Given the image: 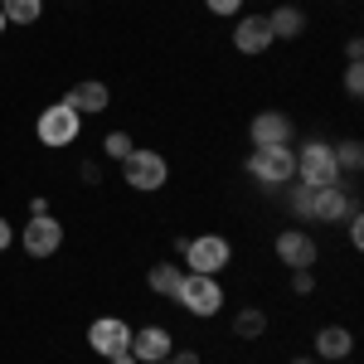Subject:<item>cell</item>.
Wrapping results in <instances>:
<instances>
[{
	"instance_id": "obj_1",
	"label": "cell",
	"mask_w": 364,
	"mask_h": 364,
	"mask_svg": "<svg viewBox=\"0 0 364 364\" xmlns=\"http://www.w3.org/2000/svg\"><path fill=\"white\" fill-rule=\"evenodd\" d=\"M180 252H185V267H190V272H199V277H219V272L228 267V257H233L228 238H219V233L180 238Z\"/></svg>"
},
{
	"instance_id": "obj_2",
	"label": "cell",
	"mask_w": 364,
	"mask_h": 364,
	"mask_svg": "<svg viewBox=\"0 0 364 364\" xmlns=\"http://www.w3.org/2000/svg\"><path fill=\"white\" fill-rule=\"evenodd\" d=\"M248 175L257 185H291L296 180V151L291 146H252Z\"/></svg>"
},
{
	"instance_id": "obj_3",
	"label": "cell",
	"mask_w": 364,
	"mask_h": 364,
	"mask_svg": "<svg viewBox=\"0 0 364 364\" xmlns=\"http://www.w3.org/2000/svg\"><path fill=\"white\" fill-rule=\"evenodd\" d=\"M296 180H301V185H316V190L340 185L336 146H326V141H306V146L296 151Z\"/></svg>"
},
{
	"instance_id": "obj_4",
	"label": "cell",
	"mask_w": 364,
	"mask_h": 364,
	"mask_svg": "<svg viewBox=\"0 0 364 364\" xmlns=\"http://www.w3.org/2000/svg\"><path fill=\"white\" fill-rule=\"evenodd\" d=\"M166 175H170L166 156H161V151H146V146H136V151L122 161V180H127L132 190H141V195H156V190L166 185Z\"/></svg>"
},
{
	"instance_id": "obj_5",
	"label": "cell",
	"mask_w": 364,
	"mask_h": 364,
	"mask_svg": "<svg viewBox=\"0 0 364 364\" xmlns=\"http://www.w3.org/2000/svg\"><path fill=\"white\" fill-rule=\"evenodd\" d=\"M175 301L190 311V316H219V311H224V287H219V277H199V272H185L180 291H175Z\"/></svg>"
},
{
	"instance_id": "obj_6",
	"label": "cell",
	"mask_w": 364,
	"mask_h": 364,
	"mask_svg": "<svg viewBox=\"0 0 364 364\" xmlns=\"http://www.w3.org/2000/svg\"><path fill=\"white\" fill-rule=\"evenodd\" d=\"M34 132H39V141H44V146H73V141H78V132H83V117L73 112V102L63 97V102H54V107H44V112H39Z\"/></svg>"
},
{
	"instance_id": "obj_7",
	"label": "cell",
	"mask_w": 364,
	"mask_h": 364,
	"mask_svg": "<svg viewBox=\"0 0 364 364\" xmlns=\"http://www.w3.org/2000/svg\"><path fill=\"white\" fill-rule=\"evenodd\" d=\"M132 345V326L122 321V316H97L92 326H87V350L92 355H102V360H112Z\"/></svg>"
},
{
	"instance_id": "obj_8",
	"label": "cell",
	"mask_w": 364,
	"mask_h": 364,
	"mask_svg": "<svg viewBox=\"0 0 364 364\" xmlns=\"http://www.w3.org/2000/svg\"><path fill=\"white\" fill-rule=\"evenodd\" d=\"M58 248H63V224L54 214H34L25 224V252L29 257H54Z\"/></svg>"
},
{
	"instance_id": "obj_9",
	"label": "cell",
	"mask_w": 364,
	"mask_h": 364,
	"mask_svg": "<svg viewBox=\"0 0 364 364\" xmlns=\"http://www.w3.org/2000/svg\"><path fill=\"white\" fill-rule=\"evenodd\" d=\"M127 350L136 355V364H161L175 350V336H170L166 326H141V331H132V345Z\"/></svg>"
},
{
	"instance_id": "obj_10",
	"label": "cell",
	"mask_w": 364,
	"mask_h": 364,
	"mask_svg": "<svg viewBox=\"0 0 364 364\" xmlns=\"http://www.w3.org/2000/svg\"><path fill=\"white\" fill-rule=\"evenodd\" d=\"M277 262H287L291 272L296 267H316V238L301 228H282L277 233Z\"/></svg>"
},
{
	"instance_id": "obj_11",
	"label": "cell",
	"mask_w": 364,
	"mask_h": 364,
	"mask_svg": "<svg viewBox=\"0 0 364 364\" xmlns=\"http://www.w3.org/2000/svg\"><path fill=\"white\" fill-rule=\"evenodd\" d=\"M277 39H272V29H267V15H243L238 29H233V49L238 54H262V49H272Z\"/></svg>"
},
{
	"instance_id": "obj_12",
	"label": "cell",
	"mask_w": 364,
	"mask_h": 364,
	"mask_svg": "<svg viewBox=\"0 0 364 364\" xmlns=\"http://www.w3.org/2000/svg\"><path fill=\"white\" fill-rule=\"evenodd\" d=\"M248 136H252V146H291V122L282 112H257Z\"/></svg>"
},
{
	"instance_id": "obj_13",
	"label": "cell",
	"mask_w": 364,
	"mask_h": 364,
	"mask_svg": "<svg viewBox=\"0 0 364 364\" xmlns=\"http://www.w3.org/2000/svg\"><path fill=\"white\" fill-rule=\"evenodd\" d=\"M350 209H355V204H350V195H345V185H326V190H316L311 219H321V224H340Z\"/></svg>"
},
{
	"instance_id": "obj_14",
	"label": "cell",
	"mask_w": 364,
	"mask_h": 364,
	"mask_svg": "<svg viewBox=\"0 0 364 364\" xmlns=\"http://www.w3.org/2000/svg\"><path fill=\"white\" fill-rule=\"evenodd\" d=\"M68 102H73V112H78V117H87V112H107L112 92H107V83L87 78V83H78L73 92H68Z\"/></svg>"
},
{
	"instance_id": "obj_15",
	"label": "cell",
	"mask_w": 364,
	"mask_h": 364,
	"mask_svg": "<svg viewBox=\"0 0 364 364\" xmlns=\"http://www.w3.org/2000/svg\"><path fill=\"white\" fill-rule=\"evenodd\" d=\"M316 355H321V360H350V355H355V336H350L345 326H326V331L316 336Z\"/></svg>"
},
{
	"instance_id": "obj_16",
	"label": "cell",
	"mask_w": 364,
	"mask_h": 364,
	"mask_svg": "<svg viewBox=\"0 0 364 364\" xmlns=\"http://www.w3.org/2000/svg\"><path fill=\"white\" fill-rule=\"evenodd\" d=\"M267 29H272V39H301V29H306V15H301L296 5H277V10L267 15Z\"/></svg>"
},
{
	"instance_id": "obj_17",
	"label": "cell",
	"mask_w": 364,
	"mask_h": 364,
	"mask_svg": "<svg viewBox=\"0 0 364 364\" xmlns=\"http://www.w3.org/2000/svg\"><path fill=\"white\" fill-rule=\"evenodd\" d=\"M146 282H151V291H156V296H170V301H175L180 282H185V267H180V262H156Z\"/></svg>"
},
{
	"instance_id": "obj_18",
	"label": "cell",
	"mask_w": 364,
	"mask_h": 364,
	"mask_svg": "<svg viewBox=\"0 0 364 364\" xmlns=\"http://www.w3.org/2000/svg\"><path fill=\"white\" fill-rule=\"evenodd\" d=\"M0 15L5 25H34L44 15V0H0Z\"/></svg>"
},
{
	"instance_id": "obj_19",
	"label": "cell",
	"mask_w": 364,
	"mask_h": 364,
	"mask_svg": "<svg viewBox=\"0 0 364 364\" xmlns=\"http://www.w3.org/2000/svg\"><path fill=\"white\" fill-rule=\"evenodd\" d=\"M262 331H267V316H262L257 306H248V311L233 316V336H238V340H257Z\"/></svg>"
},
{
	"instance_id": "obj_20",
	"label": "cell",
	"mask_w": 364,
	"mask_h": 364,
	"mask_svg": "<svg viewBox=\"0 0 364 364\" xmlns=\"http://www.w3.org/2000/svg\"><path fill=\"white\" fill-rule=\"evenodd\" d=\"M336 166H340V170H350V175H355V170L364 166L360 141H340V146H336Z\"/></svg>"
},
{
	"instance_id": "obj_21",
	"label": "cell",
	"mask_w": 364,
	"mask_h": 364,
	"mask_svg": "<svg viewBox=\"0 0 364 364\" xmlns=\"http://www.w3.org/2000/svg\"><path fill=\"white\" fill-rule=\"evenodd\" d=\"M136 146H132V136L127 132H107V141H102V156H112V161H127Z\"/></svg>"
},
{
	"instance_id": "obj_22",
	"label": "cell",
	"mask_w": 364,
	"mask_h": 364,
	"mask_svg": "<svg viewBox=\"0 0 364 364\" xmlns=\"http://www.w3.org/2000/svg\"><path fill=\"white\" fill-rule=\"evenodd\" d=\"M291 291H296V296H311V291H316V272H311V267H296V272H291Z\"/></svg>"
},
{
	"instance_id": "obj_23",
	"label": "cell",
	"mask_w": 364,
	"mask_h": 364,
	"mask_svg": "<svg viewBox=\"0 0 364 364\" xmlns=\"http://www.w3.org/2000/svg\"><path fill=\"white\" fill-rule=\"evenodd\" d=\"M345 92H350V97L364 92V63H350V68H345Z\"/></svg>"
},
{
	"instance_id": "obj_24",
	"label": "cell",
	"mask_w": 364,
	"mask_h": 364,
	"mask_svg": "<svg viewBox=\"0 0 364 364\" xmlns=\"http://www.w3.org/2000/svg\"><path fill=\"white\" fill-rule=\"evenodd\" d=\"M204 10H209V15H238L243 0H204Z\"/></svg>"
},
{
	"instance_id": "obj_25",
	"label": "cell",
	"mask_w": 364,
	"mask_h": 364,
	"mask_svg": "<svg viewBox=\"0 0 364 364\" xmlns=\"http://www.w3.org/2000/svg\"><path fill=\"white\" fill-rule=\"evenodd\" d=\"M161 364H199V355H195V350H170Z\"/></svg>"
},
{
	"instance_id": "obj_26",
	"label": "cell",
	"mask_w": 364,
	"mask_h": 364,
	"mask_svg": "<svg viewBox=\"0 0 364 364\" xmlns=\"http://www.w3.org/2000/svg\"><path fill=\"white\" fill-rule=\"evenodd\" d=\"M345 58H350V63H360V58H364V44H360V39H350V44H345Z\"/></svg>"
},
{
	"instance_id": "obj_27",
	"label": "cell",
	"mask_w": 364,
	"mask_h": 364,
	"mask_svg": "<svg viewBox=\"0 0 364 364\" xmlns=\"http://www.w3.org/2000/svg\"><path fill=\"white\" fill-rule=\"evenodd\" d=\"M10 243H15V228H10V224H5V219H0V252L10 248Z\"/></svg>"
},
{
	"instance_id": "obj_28",
	"label": "cell",
	"mask_w": 364,
	"mask_h": 364,
	"mask_svg": "<svg viewBox=\"0 0 364 364\" xmlns=\"http://www.w3.org/2000/svg\"><path fill=\"white\" fill-rule=\"evenodd\" d=\"M107 364H136V355H132V350H122V355H112Z\"/></svg>"
},
{
	"instance_id": "obj_29",
	"label": "cell",
	"mask_w": 364,
	"mask_h": 364,
	"mask_svg": "<svg viewBox=\"0 0 364 364\" xmlns=\"http://www.w3.org/2000/svg\"><path fill=\"white\" fill-rule=\"evenodd\" d=\"M5 29H10V25H5V15H0V34H5Z\"/></svg>"
},
{
	"instance_id": "obj_30",
	"label": "cell",
	"mask_w": 364,
	"mask_h": 364,
	"mask_svg": "<svg viewBox=\"0 0 364 364\" xmlns=\"http://www.w3.org/2000/svg\"><path fill=\"white\" fill-rule=\"evenodd\" d=\"M291 364H316V360H291Z\"/></svg>"
}]
</instances>
